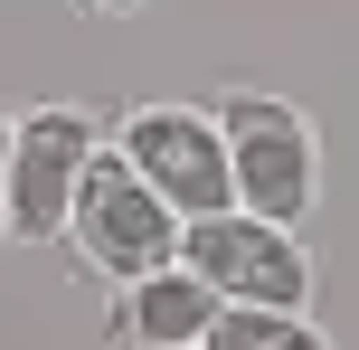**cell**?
I'll use <instances>...</instances> for the list:
<instances>
[{
  "instance_id": "3",
  "label": "cell",
  "mask_w": 359,
  "mask_h": 350,
  "mask_svg": "<svg viewBox=\"0 0 359 350\" xmlns=\"http://www.w3.org/2000/svg\"><path fill=\"white\" fill-rule=\"evenodd\" d=\"M114 152L161 189L180 218H217V208H236L227 123L198 114V105H142V114H123V123H114Z\"/></svg>"
},
{
  "instance_id": "7",
  "label": "cell",
  "mask_w": 359,
  "mask_h": 350,
  "mask_svg": "<svg viewBox=\"0 0 359 350\" xmlns=\"http://www.w3.org/2000/svg\"><path fill=\"white\" fill-rule=\"evenodd\" d=\"M208 350H331L303 313H274V303H217Z\"/></svg>"
},
{
  "instance_id": "4",
  "label": "cell",
  "mask_w": 359,
  "mask_h": 350,
  "mask_svg": "<svg viewBox=\"0 0 359 350\" xmlns=\"http://www.w3.org/2000/svg\"><path fill=\"white\" fill-rule=\"evenodd\" d=\"M180 265L217 284V303H274V313H312V256L293 227L255 218V208H217V218H189L180 237Z\"/></svg>"
},
{
  "instance_id": "1",
  "label": "cell",
  "mask_w": 359,
  "mask_h": 350,
  "mask_svg": "<svg viewBox=\"0 0 359 350\" xmlns=\"http://www.w3.org/2000/svg\"><path fill=\"white\" fill-rule=\"evenodd\" d=\"M180 237H189V218L161 199V189L142 180V170L123 161V152H95L86 189H76V218H67V246L95 265L104 284H133V275H161L180 265Z\"/></svg>"
},
{
  "instance_id": "10",
  "label": "cell",
  "mask_w": 359,
  "mask_h": 350,
  "mask_svg": "<svg viewBox=\"0 0 359 350\" xmlns=\"http://www.w3.org/2000/svg\"><path fill=\"white\" fill-rule=\"evenodd\" d=\"M198 350H208V341H198Z\"/></svg>"
},
{
  "instance_id": "6",
  "label": "cell",
  "mask_w": 359,
  "mask_h": 350,
  "mask_svg": "<svg viewBox=\"0 0 359 350\" xmlns=\"http://www.w3.org/2000/svg\"><path fill=\"white\" fill-rule=\"evenodd\" d=\"M217 322V284L198 265H161V275L114 284V350H198Z\"/></svg>"
},
{
  "instance_id": "9",
  "label": "cell",
  "mask_w": 359,
  "mask_h": 350,
  "mask_svg": "<svg viewBox=\"0 0 359 350\" xmlns=\"http://www.w3.org/2000/svg\"><path fill=\"white\" fill-rule=\"evenodd\" d=\"M86 10H95V19H123V10H142V0H86Z\"/></svg>"
},
{
  "instance_id": "2",
  "label": "cell",
  "mask_w": 359,
  "mask_h": 350,
  "mask_svg": "<svg viewBox=\"0 0 359 350\" xmlns=\"http://www.w3.org/2000/svg\"><path fill=\"white\" fill-rule=\"evenodd\" d=\"M217 123H227V152H236V208H255L274 227H303L312 199H322V142H312L303 105H284V95H227Z\"/></svg>"
},
{
  "instance_id": "8",
  "label": "cell",
  "mask_w": 359,
  "mask_h": 350,
  "mask_svg": "<svg viewBox=\"0 0 359 350\" xmlns=\"http://www.w3.org/2000/svg\"><path fill=\"white\" fill-rule=\"evenodd\" d=\"M10 133H19V114L0 105V237H10Z\"/></svg>"
},
{
  "instance_id": "5",
  "label": "cell",
  "mask_w": 359,
  "mask_h": 350,
  "mask_svg": "<svg viewBox=\"0 0 359 350\" xmlns=\"http://www.w3.org/2000/svg\"><path fill=\"white\" fill-rule=\"evenodd\" d=\"M95 152H104V133H95L86 105H29L19 114V133H10V237H29V246L67 237Z\"/></svg>"
}]
</instances>
